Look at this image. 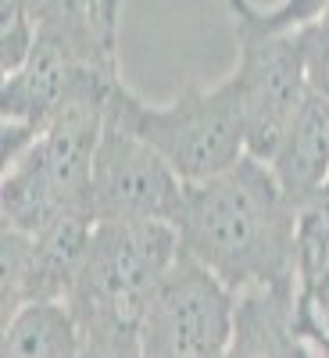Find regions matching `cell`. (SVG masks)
I'll return each instance as SVG.
<instances>
[{"instance_id": "obj_1", "label": "cell", "mask_w": 329, "mask_h": 358, "mask_svg": "<svg viewBox=\"0 0 329 358\" xmlns=\"http://www.w3.org/2000/svg\"><path fill=\"white\" fill-rule=\"evenodd\" d=\"M179 248L236 294L244 287H297V204L272 165L244 155L233 169L183 183L172 219Z\"/></svg>"}, {"instance_id": "obj_5", "label": "cell", "mask_w": 329, "mask_h": 358, "mask_svg": "<svg viewBox=\"0 0 329 358\" xmlns=\"http://www.w3.org/2000/svg\"><path fill=\"white\" fill-rule=\"evenodd\" d=\"M111 104L179 172L183 183L219 176L247 155L244 115L233 79L212 90L183 86L172 104H147L118 79Z\"/></svg>"}, {"instance_id": "obj_8", "label": "cell", "mask_w": 329, "mask_h": 358, "mask_svg": "<svg viewBox=\"0 0 329 358\" xmlns=\"http://www.w3.org/2000/svg\"><path fill=\"white\" fill-rule=\"evenodd\" d=\"M115 90V86H111ZM183 179L147 143L108 97L104 133L94 155L86 194L89 222H133V219H175Z\"/></svg>"}, {"instance_id": "obj_12", "label": "cell", "mask_w": 329, "mask_h": 358, "mask_svg": "<svg viewBox=\"0 0 329 358\" xmlns=\"http://www.w3.org/2000/svg\"><path fill=\"white\" fill-rule=\"evenodd\" d=\"M4 358H79L82 330L65 297H36L0 319Z\"/></svg>"}, {"instance_id": "obj_16", "label": "cell", "mask_w": 329, "mask_h": 358, "mask_svg": "<svg viewBox=\"0 0 329 358\" xmlns=\"http://www.w3.org/2000/svg\"><path fill=\"white\" fill-rule=\"evenodd\" d=\"M326 4H329V0H283L279 8H272V11H258V15H261L265 29L286 33V29H297V25H305L308 18H315Z\"/></svg>"}, {"instance_id": "obj_3", "label": "cell", "mask_w": 329, "mask_h": 358, "mask_svg": "<svg viewBox=\"0 0 329 358\" xmlns=\"http://www.w3.org/2000/svg\"><path fill=\"white\" fill-rule=\"evenodd\" d=\"M115 83L118 69L82 79L40 126L33 143L18 158L4 162V179H0L4 226L36 233L65 212L86 215L89 172H94Z\"/></svg>"}, {"instance_id": "obj_10", "label": "cell", "mask_w": 329, "mask_h": 358, "mask_svg": "<svg viewBox=\"0 0 329 358\" xmlns=\"http://www.w3.org/2000/svg\"><path fill=\"white\" fill-rule=\"evenodd\" d=\"M279 187L301 208L329 183V97L308 86L305 101L297 104L290 126L268 158Z\"/></svg>"}, {"instance_id": "obj_17", "label": "cell", "mask_w": 329, "mask_h": 358, "mask_svg": "<svg viewBox=\"0 0 329 358\" xmlns=\"http://www.w3.org/2000/svg\"><path fill=\"white\" fill-rule=\"evenodd\" d=\"M29 4V11H33V18H36V25H43V22H54V18H61V15H68V11H75V8H89L86 0H25ZM97 11V8H94ZM101 15V11H97Z\"/></svg>"}, {"instance_id": "obj_2", "label": "cell", "mask_w": 329, "mask_h": 358, "mask_svg": "<svg viewBox=\"0 0 329 358\" xmlns=\"http://www.w3.org/2000/svg\"><path fill=\"white\" fill-rule=\"evenodd\" d=\"M175 255L179 233L168 219L94 222L65 297L79 319L86 358H143V312Z\"/></svg>"}, {"instance_id": "obj_4", "label": "cell", "mask_w": 329, "mask_h": 358, "mask_svg": "<svg viewBox=\"0 0 329 358\" xmlns=\"http://www.w3.org/2000/svg\"><path fill=\"white\" fill-rule=\"evenodd\" d=\"M111 69L115 29H108V22L94 8H75L54 22H43L29 57L15 72H8L0 86L4 162L18 158L33 143L40 126L82 79Z\"/></svg>"}, {"instance_id": "obj_11", "label": "cell", "mask_w": 329, "mask_h": 358, "mask_svg": "<svg viewBox=\"0 0 329 358\" xmlns=\"http://www.w3.org/2000/svg\"><path fill=\"white\" fill-rule=\"evenodd\" d=\"M240 358H290L308 355L297 334V287H244L233 301V344Z\"/></svg>"}, {"instance_id": "obj_6", "label": "cell", "mask_w": 329, "mask_h": 358, "mask_svg": "<svg viewBox=\"0 0 329 358\" xmlns=\"http://www.w3.org/2000/svg\"><path fill=\"white\" fill-rule=\"evenodd\" d=\"M226 11L233 18L236 54H240L229 79L240 97L247 155L268 162L276 155L297 104L308 94L301 47L293 40V29L286 33L265 29L251 0H226Z\"/></svg>"}, {"instance_id": "obj_18", "label": "cell", "mask_w": 329, "mask_h": 358, "mask_svg": "<svg viewBox=\"0 0 329 358\" xmlns=\"http://www.w3.org/2000/svg\"><path fill=\"white\" fill-rule=\"evenodd\" d=\"M101 4V15H104V22L118 33V11H122V0H97Z\"/></svg>"}, {"instance_id": "obj_7", "label": "cell", "mask_w": 329, "mask_h": 358, "mask_svg": "<svg viewBox=\"0 0 329 358\" xmlns=\"http://www.w3.org/2000/svg\"><path fill=\"white\" fill-rule=\"evenodd\" d=\"M236 294L179 248L143 312V358H222L233 344Z\"/></svg>"}, {"instance_id": "obj_15", "label": "cell", "mask_w": 329, "mask_h": 358, "mask_svg": "<svg viewBox=\"0 0 329 358\" xmlns=\"http://www.w3.org/2000/svg\"><path fill=\"white\" fill-rule=\"evenodd\" d=\"M293 40H297V47H301L308 86L329 97V4L315 18H308L305 25H297Z\"/></svg>"}, {"instance_id": "obj_14", "label": "cell", "mask_w": 329, "mask_h": 358, "mask_svg": "<svg viewBox=\"0 0 329 358\" xmlns=\"http://www.w3.org/2000/svg\"><path fill=\"white\" fill-rule=\"evenodd\" d=\"M40 36V25L25 0H0V72H15Z\"/></svg>"}, {"instance_id": "obj_9", "label": "cell", "mask_w": 329, "mask_h": 358, "mask_svg": "<svg viewBox=\"0 0 329 358\" xmlns=\"http://www.w3.org/2000/svg\"><path fill=\"white\" fill-rule=\"evenodd\" d=\"M94 222L79 212H65L36 233L4 226L0 233V319L36 297H68Z\"/></svg>"}, {"instance_id": "obj_13", "label": "cell", "mask_w": 329, "mask_h": 358, "mask_svg": "<svg viewBox=\"0 0 329 358\" xmlns=\"http://www.w3.org/2000/svg\"><path fill=\"white\" fill-rule=\"evenodd\" d=\"M329 280V183L297 208V290Z\"/></svg>"}]
</instances>
